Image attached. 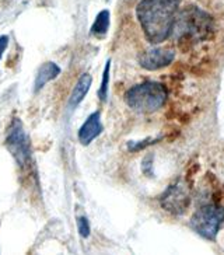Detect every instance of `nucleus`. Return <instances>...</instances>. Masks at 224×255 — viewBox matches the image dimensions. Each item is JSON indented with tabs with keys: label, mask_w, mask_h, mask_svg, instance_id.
Listing matches in <instances>:
<instances>
[{
	"label": "nucleus",
	"mask_w": 224,
	"mask_h": 255,
	"mask_svg": "<svg viewBox=\"0 0 224 255\" xmlns=\"http://www.w3.org/2000/svg\"><path fill=\"white\" fill-rule=\"evenodd\" d=\"M181 0H142L137 18L151 44H161L174 31Z\"/></svg>",
	"instance_id": "obj_1"
},
{
	"label": "nucleus",
	"mask_w": 224,
	"mask_h": 255,
	"mask_svg": "<svg viewBox=\"0 0 224 255\" xmlns=\"http://www.w3.org/2000/svg\"><path fill=\"white\" fill-rule=\"evenodd\" d=\"M177 18L174 30L178 34V42L192 45L212 37L213 34V20L201 8L187 7Z\"/></svg>",
	"instance_id": "obj_2"
},
{
	"label": "nucleus",
	"mask_w": 224,
	"mask_h": 255,
	"mask_svg": "<svg viewBox=\"0 0 224 255\" xmlns=\"http://www.w3.org/2000/svg\"><path fill=\"white\" fill-rule=\"evenodd\" d=\"M167 100V90L163 84L144 82L133 86L125 94L126 104L137 113L149 114L160 110Z\"/></svg>",
	"instance_id": "obj_3"
},
{
	"label": "nucleus",
	"mask_w": 224,
	"mask_h": 255,
	"mask_svg": "<svg viewBox=\"0 0 224 255\" xmlns=\"http://www.w3.org/2000/svg\"><path fill=\"white\" fill-rule=\"evenodd\" d=\"M224 220V208L217 203L205 205L194 213L191 219V227L203 239L216 240L219 229Z\"/></svg>",
	"instance_id": "obj_4"
},
{
	"label": "nucleus",
	"mask_w": 224,
	"mask_h": 255,
	"mask_svg": "<svg viewBox=\"0 0 224 255\" xmlns=\"http://www.w3.org/2000/svg\"><path fill=\"white\" fill-rule=\"evenodd\" d=\"M6 147L10 151V154L14 157L17 164L27 165L31 160V150L28 137L25 135L20 120L15 118L11 125L8 127V133L6 137Z\"/></svg>",
	"instance_id": "obj_5"
},
{
	"label": "nucleus",
	"mask_w": 224,
	"mask_h": 255,
	"mask_svg": "<svg viewBox=\"0 0 224 255\" xmlns=\"http://www.w3.org/2000/svg\"><path fill=\"white\" fill-rule=\"evenodd\" d=\"M191 202V196L188 192V188L184 184L171 185L161 196V206L167 212H171L174 215H182L188 209Z\"/></svg>",
	"instance_id": "obj_6"
},
{
	"label": "nucleus",
	"mask_w": 224,
	"mask_h": 255,
	"mask_svg": "<svg viewBox=\"0 0 224 255\" xmlns=\"http://www.w3.org/2000/svg\"><path fill=\"white\" fill-rule=\"evenodd\" d=\"M174 59H175V53L172 51L156 48V49H150V51L143 52L139 56V63L146 70H158V69L168 66Z\"/></svg>",
	"instance_id": "obj_7"
},
{
	"label": "nucleus",
	"mask_w": 224,
	"mask_h": 255,
	"mask_svg": "<svg viewBox=\"0 0 224 255\" xmlns=\"http://www.w3.org/2000/svg\"><path fill=\"white\" fill-rule=\"evenodd\" d=\"M103 124H101V115L100 113H93L86 122L83 124L82 128L79 129V140L83 144H90L100 133L103 132Z\"/></svg>",
	"instance_id": "obj_8"
},
{
	"label": "nucleus",
	"mask_w": 224,
	"mask_h": 255,
	"mask_svg": "<svg viewBox=\"0 0 224 255\" xmlns=\"http://www.w3.org/2000/svg\"><path fill=\"white\" fill-rule=\"evenodd\" d=\"M91 83H93V77L89 75V73H83L80 76V79L76 83L75 89L70 94V98H69V110H75L77 105L82 103L84 97L87 96L90 87H91Z\"/></svg>",
	"instance_id": "obj_9"
},
{
	"label": "nucleus",
	"mask_w": 224,
	"mask_h": 255,
	"mask_svg": "<svg viewBox=\"0 0 224 255\" xmlns=\"http://www.w3.org/2000/svg\"><path fill=\"white\" fill-rule=\"evenodd\" d=\"M60 75V68L55 62H46L38 70L35 83H34V90L39 91L46 83H49L53 79H56Z\"/></svg>",
	"instance_id": "obj_10"
},
{
	"label": "nucleus",
	"mask_w": 224,
	"mask_h": 255,
	"mask_svg": "<svg viewBox=\"0 0 224 255\" xmlns=\"http://www.w3.org/2000/svg\"><path fill=\"white\" fill-rule=\"evenodd\" d=\"M108 28H110V11L103 10L98 13L94 24L91 25V34L96 37H103L108 32Z\"/></svg>",
	"instance_id": "obj_11"
},
{
	"label": "nucleus",
	"mask_w": 224,
	"mask_h": 255,
	"mask_svg": "<svg viewBox=\"0 0 224 255\" xmlns=\"http://www.w3.org/2000/svg\"><path fill=\"white\" fill-rule=\"evenodd\" d=\"M110 68H111V62L107 60V65H105L104 73H103V82H101V87L98 90V97L101 101H105L108 97V83H110Z\"/></svg>",
	"instance_id": "obj_12"
},
{
	"label": "nucleus",
	"mask_w": 224,
	"mask_h": 255,
	"mask_svg": "<svg viewBox=\"0 0 224 255\" xmlns=\"http://www.w3.org/2000/svg\"><path fill=\"white\" fill-rule=\"evenodd\" d=\"M77 230H79L83 239H87L90 236V223L89 219L86 218V216L77 218Z\"/></svg>",
	"instance_id": "obj_13"
},
{
	"label": "nucleus",
	"mask_w": 224,
	"mask_h": 255,
	"mask_svg": "<svg viewBox=\"0 0 224 255\" xmlns=\"http://www.w3.org/2000/svg\"><path fill=\"white\" fill-rule=\"evenodd\" d=\"M7 45H8V37L7 35H1V37H0V59H1L3 52L6 51Z\"/></svg>",
	"instance_id": "obj_14"
}]
</instances>
